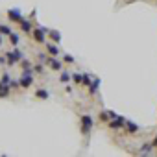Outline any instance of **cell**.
<instances>
[{"mask_svg":"<svg viewBox=\"0 0 157 157\" xmlns=\"http://www.w3.org/2000/svg\"><path fill=\"white\" fill-rule=\"evenodd\" d=\"M6 59H8V67H13V65L21 63V61L24 59V54L19 50V46H15L13 50H10V52L6 54Z\"/></svg>","mask_w":157,"mask_h":157,"instance_id":"1","label":"cell"},{"mask_svg":"<svg viewBox=\"0 0 157 157\" xmlns=\"http://www.w3.org/2000/svg\"><path fill=\"white\" fill-rule=\"evenodd\" d=\"M80 124H82V133H83V135H89L91 129H93L94 120H93L91 115H82V117H80Z\"/></svg>","mask_w":157,"mask_h":157,"instance_id":"2","label":"cell"},{"mask_svg":"<svg viewBox=\"0 0 157 157\" xmlns=\"http://www.w3.org/2000/svg\"><path fill=\"white\" fill-rule=\"evenodd\" d=\"M48 32H50L48 28H44V26H37V28H33L32 33H33V39H35L37 43H43V44H44V43H46V37H48Z\"/></svg>","mask_w":157,"mask_h":157,"instance_id":"3","label":"cell"},{"mask_svg":"<svg viewBox=\"0 0 157 157\" xmlns=\"http://www.w3.org/2000/svg\"><path fill=\"white\" fill-rule=\"evenodd\" d=\"M8 19L11 22H21L24 19V15H22V11L19 8H11V10H8Z\"/></svg>","mask_w":157,"mask_h":157,"instance_id":"4","label":"cell"},{"mask_svg":"<svg viewBox=\"0 0 157 157\" xmlns=\"http://www.w3.org/2000/svg\"><path fill=\"white\" fill-rule=\"evenodd\" d=\"M124 126H126V118L120 117V115H117L115 118L109 120V128H111V129H120V128H124Z\"/></svg>","mask_w":157,"mask_h":157,"instance_id":"5","label":"cell"},{"mask_svg":"<svg viewBox=\"0 0 157 157\" xmlns=\"http://www.w3.org/2000/svg\"><path fill=\"white\" fill-rule=\"evenodd\" d=\"M19 26H21V30L24 32V33H32L33 32V24H32V19L28 17V19H22L21 22H19Z\"/></svg>","mask_w":157,"mask_h":157,"instance_id":"6","label":"cell"},{"mask_svg":"<svg viewBox=\"0 0 157 157\" xmlns=\"http://www.w3.org/2000/svg\"><path fill=\"white\" fill-rule=\"evenodd\" d=\"M46 65H48L52 70H59V72L63 70V63H61L56 56H50V59H48V63H46Z\"/></svg>","mask_w":157,"mask_h":157,"instance_id":"7","label":"cell"},{"mask_svg":"<svg viewBox=\"0 0 157 157\" xmlns=\"http://www.w3.org/2000/svg\"><path fill=\"white\" fill-rule=\"evenodd\" d=\"M115 117H117V113H115V111H100L98 120H100V122L109 124V120H111V118H115Z\"/></svg>","mask_w":157,"mask_h":157,"instance_id":"8","label":"cell"},{"mask_svg":"<svg viewBox=\"0 0 157 157\" xmlns=\"http://www.w3.org/2000/svg\"><path fill=\"white\" fill-rule=\"evenodd\" d=\"M44 48H46V52H48L50 56H56V57L59 56V46H57V43L54 44V43L46 41V43H44Z\"/></svg>","mask_w":157,"mask_h":157,"instance_id":"9","label":"cell"},{"mask_svg":"<svg viewBox=\"0 0 157 157\" xmlns=\"http://www.w3.org/2000/svg\"><path fill=\"white\" fill-rule=\"evenodd\" d=\"M10 93H11V87L4 82H0V98H8Z\"/></svg>","mask_w":157,"mask_h":157,"instance_id":"10","label":"cell"},{"mask_svg":"<svg viewBox=\"0 0 157 157\" xmlns=\"http://www.w3.org/2000/svg\"><path fill=\"white\" fill-rule=\"evenodd\" d=\"M8 39H10L11 48H15V46H19V44H21V37H19V33H15V32H11V33L8 35Z\"/></svg>","mask_w":157,"mask_h":157,"instance_id":"11","label":"cell"},{"mask_svg":"<svg viewBox=\"0 0 157 157\" xmlns=\"http://www.w3.org/2000/svg\"><path fill=\"white\" fill-rule=\"evenodd\" d=\"M87 89H89V94H96V93H98V89H100V78H94L93 83H91Z\"/></svg>","mask_w":157,"mask_h":157,"instance_id":"12","label":"cell"},{"mask_svg":"<svg viewBox=\"0 0 157 157\" xmlns=\"http://www.w3.org/2000/svg\"><path fill=\"white\" fill-rule=\"evenodd\" d=\"M124 128H126V131H128V133H139V126H137L135 122L128 120V118H126V126H124Z\"/></svg>","mask_w":157,"mask_h":157,"instance_id":"13","label":"cell"},{"mask_svg":"<svg viewBox=\"0 0 157 157\" xmlns=\"http://www.w3.org/2000/svg\"><path fill=\"white\" fill-rule=\"evenodd\" d=\"M35 98H41V100H48L50 98V93L46 89H37L35 91Z\"/></svg>","mask_w":157,"mask_h":157,"instance_id":"14","label":"cell"},{"mask_svg":"<svg viewBox=\"0 0 157 157\" xmlns=\"http://www.w3.org/2000/svg\"><path fill=\"white\" fill-rule=\"evenodd\" d=\"M48 37H50L54 43H61V33H59L57 30H50V32H48Z\"/></svg>","mask_w":157,"mask_h":157,"instance_id":"15","label":"cell"},{"mask_svg":"<svg viewBox=\"0 0 157 157\" xmlns=\"http://www.w3.org/2000/svg\"><path fill=\"white\" fill-rule=\"evenodd\" d=\"M140 148H142V150L139 151L140 155H150V153H151V148H153V144H151V142H146V144H142Z\"/></svg>","mask_w":157,"mask_h":157,"instance_id":"16","label":"cell"},{"mask_svg":"<svg viewBox=\"0 0 157 157\" xmlns=\"http://www.w3.org/2000/svg\"><path fill=\"white\" fill-rule=\"evenodd\" d=\"M59 80H61L63 83H68V82L72 80V74H70V72H67V70H61V76H59Z\"/></svg>","mask_w":157,"mask_h":157,"instance_id":"17","label":"cell"},{"mask_svg":"<svg viewBox=\"0 0 157 157\" xmlns=\"http://www.w3.org/2000/svg\"><path fill=\"white\" fill-rule=\"evenodd\" d=\"M91 83H93V78H91V74L83 72V78H82V85H83V87H89Z\"/></svg>","mask_w":157,"mask_h":157,"instance_id":"18","label":"cell"},{"mask_svg":"<svg viewBox=\"0 0 157 157\" xmlns=\"http://www.w3.org/2000/svg\"><path fill=\"white\" fill-rule=\"evenodd\" d=\"M37 59H39V63H48V59H50V54H44V52H39L37 54Z\"/></svg>","mask_w":157,"mask_h":157,"instance_id":"19","label":"cell"},{"mask_svg":"<svg viewBox=\"0 0 157 157\" xmlns=\"http://www.w3.org/2000/svg\"><path fill=\"white\" fill-rule=\"evenodd\" d=\"M82 78H83V72H74V74H72V82L82 85Z\"/></svg>","mask_w":157,"mask_h":157,"instance_id":"20","label":"cell"},{"mask_svg":"<svg viewBox=\"0 0 157 157\" xmlns=\"http://www.w3.org/2000/svg\"><path fill=\"white\" fill-rule=\"evenodd\" d=\"M13 30H11V26H6V24H0V33L2 35H10Z\"/></svg>","mask_w":157,"mask_h":157,"instance_id":"21","label":"cell"},{"mask_svg":"<svg viewBox=\"0 0 157 157\" xmlns=\"http://www.w3.org/2000/svg\"><path fill=\"white\" fill-rule=\"evenodd\" d=\"M33 72H35V74H43V72H44V63H37V65H33Z\"/></svg>","mask_w":157,"mask_h":157,"instance_id":"22","label":"cell"},{"mask_svg":"<svg viewBox=\"0 0 157 157\" xmlns=\"http://www.w3.org/2000/svg\"><path fill=\"white\" fill-rule=\"evenodd\" d=\"M21 67H22V70H24V68H33V65H32L30 59H22V61H21Z\"/></svg>","mask_w":157,"mask_h":157,"instance_id":"23","label":"cell"},{"mask_svg":"<svg viewBox=\"0 0 157 157\" xmlns=\"http://www.w3.org/2000/svg\"><path fill=\"white\" fill-rule=\"evenodd\" d=\"M63 63H67V65H72V63H74V57H72L70 54H65V56H63Z\"/></svg>","mask_w":157,"mask_h":157,"instance_id":"24","label":"cell"},{"mask_svg":"<svg viewBox=\"0 0 157 157\" xmlns=\"http://www.w3.org/2000/svg\"><path fill=\"white\" fill-rule=\"evenodd\" d=\"M0 82H4V83H8V85H10V82H11V76H10V74H4Z\"/></svg>","mask_w":157,"mask_h":157,"instance_id":"25","label":"cell"},{"mask_svg":"<svg viewBox=\"0 0 157 157\" xmlns=\"http://www.w3.org/2000/svg\"><path fill=\"white\" fill-rule=\"evenodd\" d=\"M0 65H8V59H6V56H0Z\"/></svg>","mask_w":157,"mask_h":157,"instance_id":"26","label":"cell"},{"mask_svg":"<svg viewBox=\"0 0 157 157\" xmlns=\"http://www.w3.org/2000/svg\"><path fill=\"white\" fill-rule=\"evenodd\" d=\"M151 144H153V148H157V135H155V139L151 140Z\"/></svg>","mask_w":157,"mask_h":157,"instance_id":"27","label":"cell"},{"mask_svg":"<svg viewBox=\"0 0 157 157\" xmlns=\"http://www.w3.org/2000/svg\"><path fill=\"white\" fill-rule=\"evenodd\" d=\"M0 46H2V33H0Z\"/></svg>","mask_w":157,"mask_h":157,"instance_id":"28","label":"cell"}]
</instances>
